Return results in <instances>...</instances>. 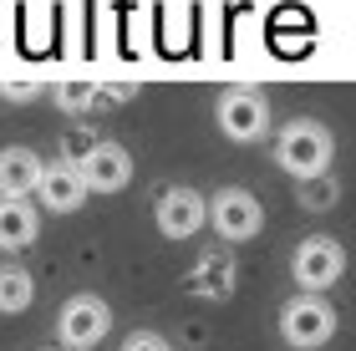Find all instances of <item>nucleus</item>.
I'll return each instance as SVG.
<instances>
[{
  "mask_svg": "<svg viewBox=\"0 0 356 351\" xmlns=\"http://www.w3.org/2000/svg\"><path fill=\"white\" fill-rule=\"evenodd\" d=\"M331 153H336V138H331V127L316 122V117H290L280 127V138H275V163H280L296 183L326 179Z\"/></svg>",
  "mask_w": 356,
  "mask_h": 351,
  "instance_id": "f257e3e1",
  "label": "nucleus"
},
{
  "mask_svg": "<svg viewBox=\"0 0 356 351\" xmlns=\"http://www.w3.org/2000/svg\"><path fill=\"white\" fill-rule=\"evenodd\" d=\"M280 336L296 346V351H316L336 336V306L326 295H296L280 306Z\"/></svg>",
  "mask_w": 356,
  "mask_h": 351,
  "instance_id": "f03ea898",
  "label": "nucleus"
},
{
  "mask_svg": "<svg viewBox=\"0 0 356 351\" xmlns=\"http://www.w3.org/2000/svg\"><path fill=\"white\" fill-rule=\"evenodd\" d=\"M341 270H346V250L336 245V239H326V234L300 239L296 254H290V275H296V285L305 295H326L331 285L341 280Z\"/></svg>",
  "mask_w": 356,
  "mask_h": 351,
  "instance_id": "7ed1b4c3",
  "label": "nucleus"
},
{
  "mask_svg": "<svg viewBox=\"0 0 356 351\" xmlns=\"http://www.w3.org/2000/svg\"><path fill=\"white\" fill-rule=\"evenodd\" d=\"M107 331H112V311H107L102 295H87L82 291V295H72L67 306L56 311V341L67 351H92Z\"/></svg>",
  "mask_w": 356,
  "mask_h": 351,
  "instance_id": "20e7f679",
  "label": "nucleus"
},
{
  "mask_svg": "<svg viewBox=\"0 0 356 351\" xmlns=\"http://www.w3.org/2000/svg\"><path fill=\"white\" fill-rule=\"evenodd\" d=\"M214 117H219V133L234 138V142H254V138L270 133V102H265V92H254V87L219 92V113Z\"/></svg>",
  "mask_w": 356,
  "mask_h": 351,
  "instance_id": "39448f33",
  "label": "nucleus"
},
{
  "mask_svg": "<svg viewBox=\"0 0 356 351\" xmlns=\"http://www.w3.org/2000/svg\"><path fill=\"white\" fill-rule=\"evenodd\" d=\"M209 225H214L224 239H254L265 229V209H260V199L250 194V188H219L214 194V204H209Z\"/></svg>",
  "mask_w": 356,
  "mask_h": 351,
  "instance_id": "423d86ee",
  "label": "nucleus"
},
{
  "mask_svg": "<svg viewBox=\"0 0 356 351\" xmlns=\"http://www.w3.org/2000/svg\"><path fill=\"white\" fill-rule=\"evenodd\" d=\"M82 179L92 194H122L133 183V153L122 142H92L82 153Z\"/></svg>",
  "mask_w": 356,
  "mask_h": 351,
  "instance_id": "0eeeda50",
  "label": "nucleus"
},
{
  "mask_svg": "<svg viewBox=\"0 0 356 351\" xmlns=\"http://www.w3.org/2000/svg\"><path fill=\"white\" fill-rule=\"evenodd\" d=\"M41 204L51 214H76L87 204V179H82V163H72V158H61V163H46V173H41Z\"/></svg>",
  "mask_w": 356,
  "mask_h": 351,
  "instance_id": "6e6552de",
  "label": "nucleus"
},
{
  "mask_svg": "<svg viewBox=\"0 0 356 351\" xmlns=\"http://www.w3.org/2000/svg\"><path fill=\"white\" fill-rule=\"evenodd\" d=\"M158 229H163L168 239H188V234H199L204 229V219H209V204L193 194V188H163V199H158Z\"/></svg>",
  "mask_w": 356,
  "mask_h": 351,
  "instance_id": "1a4fd4ad",
  "label": "nucleus"
},
{
  "mask_svg": "<svg viewBox=\"0 0 356 351\" xmlns=\"http://www.w3.org/2000/svg\"><path fill=\"white\" fill-rule=\"evenodd\" d=\"M46 163L31 148H0V199H26L41 188Z\"/></svg>",
  "mask_w": 356,
  "mask_h": 351,
  "instance_id": "9d476101",
  "label": "nucleus"
},
{
  "mask_svg": "<svg viewBox=\"0 0 356 351\" xmlns=\"http://www.w3.org/2000/svg\"><path fill=\"white\" fill-rule=\"evenodd\" d=\"M36 234H41V219L26 199H0V250L21 254L36 245Z\"/></svg>",
  "mask_w": 356,
  "mask_h": 351,
  "instance_id": "9b49d317",
  "label": "nucleus"
},
{
  "mask_svg": "<svg viewBox=\"0 0 356 351\" xmlns=\"http://www.w3.org/2000/svg\"><path fill=\"white\" fill-rule=\"evenodd\" d=\"M31 300H36V280H31L26 265H0V311L21 316Z\"/></svg>",
  "mask_w": 356,
  "mask_h": 351,
  "instance_id": "f8f14e48",
  "label": "nucleus"
},
{
  "mask_svg": "<svg viewBox=\"0 0 356 351\" xmlns=\"http://www.w3.org/2000/svg\"><path fill=\"white\" fill-rule=\"evenodd\" d=\"M296 199H300V209H336V199H341V183L331 179H311V183H300L296 188Z\"/></svg>",
  "mask_w": 356,
  "mask_h": 351,
  "instance_id": "ddd939ff",
  "label": "nucleus"
},
{
  "mask_svg": "<svg viewBox=\"0 0 356 351\" xmlns=\"http://www.w3.org/2000/svg\"><path fill=\"white\" fill-rule=\"evenodd\" d=\"M122 351H173V346L158 336V331H133V336L122 341Z\"/></svg>",
  "mask_w": 356,
  "mask_h": 351,
  "instance_id": "4468645a",
  "label": "nucleus"
}]
</instances>
